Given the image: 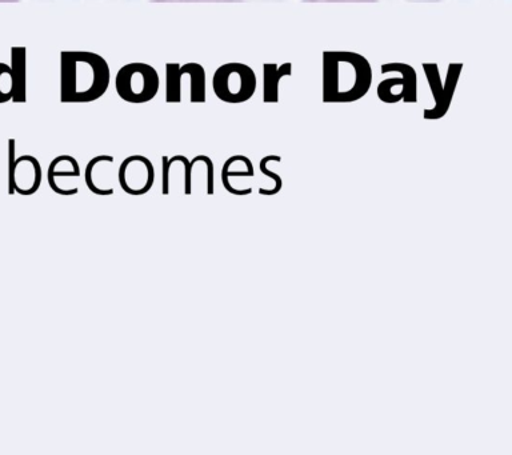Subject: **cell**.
I'll list each match as a JSON object with an SVG mask.
<instances>
[{"label":"cell","instance_id":"cell-1","mask_svg":"<svg viewBox=\"0 0 512 455\" xmlns=\"http://www.w3.org/2000/svg\"><path fill=\"white\" fill-rule=\"evenodd\" d=\"M111 70L102 55L90 51L60 53V102L91 103L107 93Z\"/></svg>","mask_w":512,"mask_h":455},{"label":"cell","instance_id":"cell-2","mask_svg":"<svg viewBox=\"0 0 512 455\" xmlns=\"http://www.w3.org/2000/svg\"><path fill=\"white\" fill-rule=\"evenodd\" d=\"M372 70L362 55L348 51L323 54V101L347 103L359 101L370 90Z\"/></svg>","mask_w":512,"mask_h":455},{"label":"cell","instance_id":"cell-3","mask_svg":"<svg viewBox=\"0 0 512 455\" xmlns=\"http://www.w3.org/2000/svg\"><path fill=\"white\" fill-rule=\"evenodd\" d=\"M158 71L142 62L128 63L115 77V89L119 98L132 105L151 102L159 93Z\"/></svg>","mask_w":512,"mask_h":455},{"label":"cell","instance_id":"cell-4","mask_svg":"<svg viewBox=\"0 0 512 455\" xmlns=\"http://www.w3.org/2000/svg\"><path fill=\"white\" fill-rule=\"evenodd\" d=\"M256 83V75L250 66L226 63L215 71L212 89L219 101L238 105L254 97Z\"/></svg>","mask_w":512,"mask_h":455},{"label":"cell","instance_id":"cell-5","mask_svg":"<svg viewBox=\"0 0 512 455\" xmlns=\"http://www.w3.org/2000/svg\"><path fill=\"white\" fill-rule=\"evenodd\" d=\"M188 79L191 103H204L207 99L206 71L199 63H167L166 65V102L180 103L183 101V90Z\"/></svg>","mask_w":512,"mask_h":455},{"label":"cell","instance_id":"cell-6","mask_svg":"<svg viewBox=\"0 0 512 455\" xmlns=\"http://www.w3.org/2000/svg\"><path fill=\"white\" fill-rule=\"evenodd\" d=\"M8 193H18L20 195H32L39 190L42 183V167L38 159L32 155H23L15 159V141H8Z\"/></svg>","mask_w":512,"mask_h":455},{"label":"cell","instance_id":"cell-7","mask_svg":"<svg viewBox=\"0 0 512 455\" xmlns=\"http://www.w3.org/2000/svg\"><path fill=\"white\" fill-rule=\"evenodd\" d=\"M154 182V165L143 155H131L120 163L118 183L124 193L140 197L152 189Z\"/></svg>","mask_w":512,"mask_h":455},{"label":"cell","instance_id":"cell-8","mask_svg":"<svg viewBox=\"0 0 512 455\" xmlns=\"http://www.w3.org/2000/svg\"><path fill=\"white\" fill-rule=\"evenodd\" d=\"M423 69L427 75L428 83H430L432 95H434L436 102L434 109L424 111L423 117L424 119L435 121V119L443 118L448 109H450L456 83H458L460 71H462V65H451L447 73L446 82L444 83L440 81L436 65H423Z\"/></svg>","mask_w":512,"mask_h":455},{"label":"cell","instance_id":"cell-9","mask_svg":"<svg viewBox=\"0 0 512 455\" xmlns=\"http://www.w3.org/2000/svg\"><path fill=\"white\" fill-rule=\"evenodd\" d=\"M386 69L399 71L402 78H388L386 81L380 82L378 86V97L380 101L386 103H396L404 101L414 103L418 101L416 98V79L415 70L411 66L402 65V63H391V65H383Z\"/></svg>","mask_w":512,"mask_h":455},{"label":"cell","instance_id":"cell-10","mask_svg":"<svg viewBox=\"0 0 512 455\" xmlns=\"http://www.w3.org/2000/svg\"><path fill=\"white\" fill-rule=\"evenodd\" d=\"M114 162L115 159L111 155H98L87 163L84 182L91 193L100 197L114 195Z\"/></svg>","mask_w":512,"mask_h":455},{"label":"cell","instance_id":"cell-11","mask_svg":"<svg viewBox=\"0 0 512 455\" xmlns=\"http://www.w3.org/2000/svg\"><path fill=\"white\" fill-rule=\"evenodd\" d=\"M175 185H178L184 195H192L190 161L184 155L162 158L163 195H171Z\"/></svg>","mask_w":512,"mask_h":455},{"label":"cell","instance_id":"cell-12","mask_svg":"<svg viewBox=\"0 0 512 455\" xmlns=\"http://www.w3.org/2000/svg\"><path fill=\"white\" fill-rule=\"evenodd\" d=\"M80 166L71 155H59L50 163L47 171V181L54 193L62 195L63 181L80 178Z\"/></svg>","mask_w":512,"mask_h":455},{"label":"cell","instance_id":"cell-13","mask_svg":"<svg viewBox=\"0 0 512 455\" xmlns=\"http://www.w3.org/2000/svg\"><path fill=\"white\" fill-rule=\"evenodd\" d=\"M11 70L14 75V103L27 101V51L26 47H12Z\"/></svg>","mask_w":512,"mask_h":455},{"label":"cell","instance_id":"cell-14","mask_svg":"<svg viewBox=\"0 0 512 455\" xmlns=\"http://www.w3.org/2000/svg\"><path fill=\"white\" fill-rule=\"evenodd\" d=\"M291 63L282 66H263V102L276 103L279 101V82L282 78L291 75Z\"/></svg>","mask_w":512,"mask_h":455},{"label":"cell","instance_id":"cell-15","mask_svg":"<svg viewBox=\"0 0 512 455\" xmlns=\"http://www.w3.org/2000/svg\"><path fill=\"white\" fill-rule=\"evenodd\" d=\"M192 169L199 171L200 175L203 173V182L206 186L207 195L214 194V163L206 155H198L190 161Z\"/></svg>","mask_w":512,"mask_h":455},{"label":"cell","instance_id":"cell-16","mask_svg":"<svg viewBox=\"0 0 512 455\" xmlns=\"http://www.w3.org/2000/svg\"><path fill=\"white\" fill-rule=\"evenodd\" d=\"M14 75L11 66L0 62V103H7L14 98Z\"/></svg>","mask_w":512,"mask_h":455},{"label":"cell","instance_id":"cell-17","mask_svg":"<svg viewBox=\"0 0 512 455\" xmlns=\"http://www.w3.org/2000/svg\"><path fill=\"white\" fill-rule=\"evenodd\" d=\"M238 178V177H254V167H246L244 170L240 171H232L231 169H228L226 165L223 166L222 170V182H226L227 179L230 178Z\"/></svg>","mask_w":512,"mask_h":455},{"label":"cell","instance_id":"cell-18","mask_svg":"<svg viewBox=\"0 0 512 455\" xmlns=\"http://www.w3.org/2000/svg\"><path fill=\"white\" fill-rule=\"evenodd\" d=\"M260 171H262V173L266 175V177L274 179L276 183L275 189L271 190L270 193H268L267 195H274L276 193H279L280 189H282V179H280L278 174L272 173V171L267 170L266 159L264 158L262 159V162H260Z\"/></svg>","mask_w":512,"mask_h":455}]
</instances>
